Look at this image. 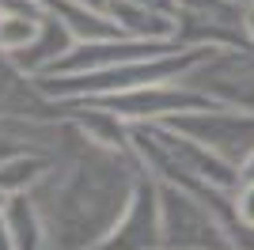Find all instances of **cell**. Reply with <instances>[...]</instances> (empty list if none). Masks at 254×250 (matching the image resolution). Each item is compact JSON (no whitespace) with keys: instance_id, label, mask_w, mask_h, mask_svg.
Returning a JSON list of instances; mask_svg holds the SVG:
<instances>
[{"instance_id":"cell-8","label":"cell","mask_w":254,"mask_h":250,"mask_svg":"<svg viewBox=\"0 0 254 250\" xmlns=\"http://www.w3.org/2000/svg\"><path fill=\"white\" fill-rule=\"evenodd\" d=\"M0 250H15V239H11V228L4 220V212H0Z\"/></svg>"},{"instance_id":"cell-5","label":"cell","mask_w":254,"mask_h":250,"mask_svg":"<svg viewBox=\"0 0 254 250\" xmlns=\"http://www.w3.org/2000/svg\"><path fill=\"white\" fill-rule=\"evenodd\" d=\"M46 163L38 156H8L0 159V189L8 193V197H15V193H27V189L42 178Z\"/></svg>"},{"instance_id":"cell-1","label":"cell","mask_w":254,"mask_h":250,"mask_svg":"<svg viewBox=\"0 0 254 250\" xmlns=\"http://www.w3.org/2000/svg\"><path fill=\"white\" fill-rule=\"evenodd\" d=\"M159 212H163V250H235L224 220L190 189L159 182Z\"/></svg>"},{"instance_id":"cell-11","label":"cell","mask_w":254,"mask_h":250,"mask_svg":"<svg viewBox=\"0 0 254 250\" xmlns=\"http://www.w3.org/2000/svg\"><path fill=\"white\" fill-rule=\"evenodd\" d=\"M4 205H8V193H4V189H0V212H4Z\"/></svg>"},{"instance_id":"cell-6","label":"cell","mask_w":254,"mask_h":250,"mask_svg":"<svg viewBox=\"0 0 254 250\" xmlns=\"http://www.w3.org/2000/svg\"><path fill=\"white\" fill-rule=\"evenodd\" d=\"M38 38V19L34 11H0V50L19 53Z\"/></svg>"},{"instance_id":"cell-3","label":"cell","mask_w":254,"mask_h":250,"mask_svg":"<svg viewBox=\"0 0 254 250\" xmlns=\"http://www.w3.org/2000/svg\"><path fill=\"white\" fill-rule=\"evenodd\" d=\"M95 250H163V212H159L156 178H137L126 212Z\"/></svg>"},{"instance_id":"cell-4","label":"cell","mask_w":254,"mask_h":250,"mask_svg":"<svg viewBox=\"0 0 254 250\" xmlns=\"http://www.w3.org/2000/svg\"><path fill=\"white\" fill-rule=\"evenodd\" d=\"M4 220L11 228V239H15V250H46V220L38 212L27 193H15L4 205Z\"/></svg>"},{"instance_id":"cell-2","label":"cell","mask_w":254,"mask_h":250,"mask_svg":"<svg viewBox=\"0 0 254 250\" xmlns=\"http://www.w3.org/2000/svg\"><path fill=\"white\" fill-rule=\"evenodd\" d=\"M171 129L193 136L197 144L212 148L228 163H243L254 152V114L247 110H228V106H205V110H186V114L167 118Z\"/></svg>"},{"instance_id":"cell-7","label":"cell","mask_w":254,"mask_h":250,"mask_svg":"<svg viewBox=\"0 0 254 250\" xmlns=\"http://www.w3.org/2000/svg\"><path fill=\"white\" fill-rule=\"evenodd\" d=\"M232 201H235V224L254 228V182H239Z\"/></svg>"},{"instance_id":"cell-9","label":"cell","mask_w":254,"mask_h":250,"mask_svg":"<svg viewBox=\"0 0 254 250\" xmlns=\"http://www.w3.org/2000/svg\"><path fill=\"white\" fill-rule=\"evenodd\" d=\"M239 182H254V152L239 163Z\"/></svg>"},{"instance_id":"cell-10","label":"cell","mask_w":254,"mask_h":250,"mask_svg":"<svg viewBox=\"0 0 254 250\" xmlns=\"http://www.w3.org/2000/svg\"><path fill=\"white\" fill-rule=\"evenodd\" d=\"M243 23H247V34H251V42H254V4H251V8H247Z\"/></svg>"}]
</instances>
